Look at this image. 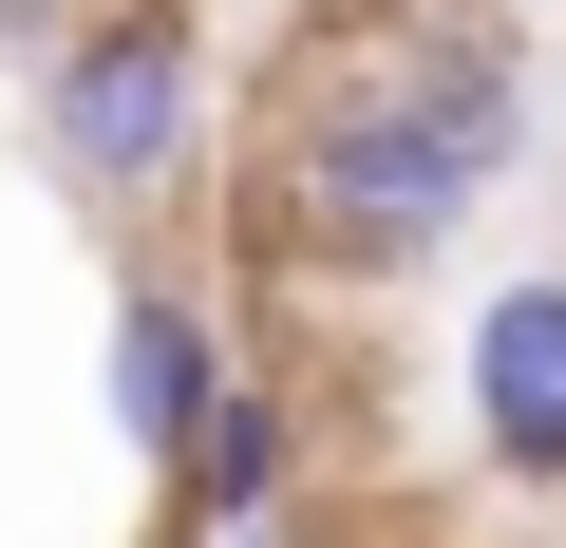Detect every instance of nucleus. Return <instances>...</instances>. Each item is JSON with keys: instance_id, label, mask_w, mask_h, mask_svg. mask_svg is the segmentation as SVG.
<instances>
[{"instance_id": "f257e3e1", "label": "nucleus", "mask_w": 566, "mask_h": 548, "mask_svg": "<svg viewBox=\"0 0 566 548\" xmlns=\"http://www.w3.org/2000/svg\"><path fill=\"white\" fill-rule=\"evenodd\" d=\"M510 170H528L510 0H303L283 114L245 133V208L303 285H416Z\"/></svg>"}, {"instance_id": "7ed1b4c3", "label": "nucleus", "mask_w": 566, "mask_h": 548, "mask_svg": "<svg viewBox=\"0 0 566 548\" xmlns=\"http://www.w3.org/2000/svg\"><path fill=\"white\" fill-rule=\"evenodd\" d=\"M95 397H114V454L170 492L208 454V416L245 397V341H227V285L208 265H114V322H95Z\"/></svg>"}, {"instance_id": "20e7f679", "label": "nucleus", "mask_w": 566, "mask_h": 548, "mask_svg": "<svg viewBox=\"0 0 566 548\" xmlns=\"http://www.w3.org/2000/svg\"><path fill=\"white\" fill-rule=\"evenodd\" d=\"M453 416H472L491 492H566V265H528V285L472 303V341H453Z\"/></svg>"}, {"instance_id": "423d86ee", "label": "nucleus", "mask_w": 566, "mask_h": 548, "mask_svg": "<svg viewBox=\"0 0 566 548\" xmlns=\"http://www.w3.org/2000/svg\"><path fill=\"white\" fill-rule=\"evenodd\" d=\"M95 20V0H0V39H76Z\"/></svg>"}, {"instance_id": "39448f33", "label": "nucleus", "mask_w": 566, "mask_h": 548, "mask_svg": "<svg viewBox=\"0 0 566 548\" xmlns=\"http://www.w3.org/2000/svg\"><path fill=\"white\" fill-rule=\"evenodd\" d=\"M283 510H303V397H283V360H245V397L170 473V529L189 548H283Z\"/></svg>"}, {"instance_id": "f03ea898", "label": "nucleus", "mask_w": 566, "mask_h": 548, "mask_svg": "<svg viewBox=\"0 0 566 548\" xmlns=\"http://www.w3.org/2000/svg\"><path fill=\"white\" fill-rule=\"evenodd\" d=\"M39 189H76L95 227H170L208 170V0H95L76 39H39Z\"/></svg>"}]
</instances>
